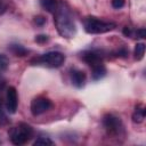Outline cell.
<instances>
[{
	"instance_id": "6da1fadb",
	"label": "cell",
	"mask_w": 146,
	"mask_h": 146,
	"mask_svg": "<svg viewBox=\"0 0 146 146\" xmlns=\"http://www.w3.org/2000/svg\"><path fill=\"white\" fill-rule=\"evenodd\" d=\"M54 14V23L57 29V32L66 39L73 38L76 33V26L73 19V15L67 7V5L63 1H59L57 8Z\"/></svg>"
},
{
	"instance_id": "7a4b0ae2",
	"label": "cell",
	"mask_w": 146,
	"mask_h": 146,
	"mask_svg": "<svg viewBox=\"0 0 146 146\" xmlns=\"http://www.w3.org/2000/svg\"><path fill=\"white\" fill-rule=\"evenodd\" d=\"M34 135L33 128L24 122H21L19 124L11 127L8 131V136L10 138V141L14 145H24L26 144Z\"/></svg>"
},
{
	"instance_id": "3957f363",
	"label": "cell",
	"mask_w": 146,
	"mask_h": 146,
	"mask_svg": "<svg viewBox=\"0 0 146 146\" xmlns=\"http://www.w3.org/2000/svg\"><path fill=\"white\" fill-rule=\"evenodd\" d=\"M84 31L89 34H102L108 31H112L116 27V24L113 22H105L94 16H87L83 18Z\"/></svg>"
},
{
	"instance_id": "277c9868",
	"label": "cell",
	"mask_w": 146,
	"mask_h": 146,
	"mask_svg": "<svg viewBox=\"0 0 146 146\" xmlns=\"http://www.w3.org/2000/svg\"><path fill=\"white\" fill-rule=\"evenodd\" d=\"M65 62V55L60 51H48L41 56L34 57L31 59L32 65H42L51 68L59 67Z\"/></svg>"
},
{
	"instance_id": "5b68a950",
	"label": "cell",
	"mask_w": 146,
	"mask_h": 146,
	"mask_svg": "<svg viewBox=\"0 0 146 146\" xmlns=\"http://www.w3.org/2000/svg\"><path fill=\"white\" fill-rule=\"evenodd\" d=\"M103 125L108 136L117 137L123 133V124L121 119L113 114H106L103 117Z\"/></svg>"
},
{
	"instance_id": "8992f818",
	"label": "cell",
	"mask_w": 146,
	"mask_h": 146,
	"mask_svg": "<svg viewBox=\"0 0 146 146\" xmlns=\"http://www.w3.org/2000/svg\"><path fill=\"white\" fill-rule=\"evenodd\" d=\"M52 106V103L50 99H48L47 97L43 96H39L35 97L32 103H31V112L34 116L36 115H41L43 113H46L48 110H50Z\"/></svg>"
},
{
	"instance_id": "52a82bcc",
	"label": "cell",
	"mask_w": 146,
	"mask_h": 146,
	"mask_svg": "<svg viewBox=\"0 0 146 146\" xmlns=\"http://www.w3.org/2000/svg\"><path fill=\"white\" fill-rule=\"evenodd\" d=\"M80 55H81V59L86 64H88L90 67H94V66H96L98 64H102L103 63V59H104L103 52L99 51V50H96V49L84 50Z\"/></svg>"
},
{
	"instance_id": "ba28073f",
	"label": "cell",
	"mask_w": 146,
	"mask_h": 146,
	"mask_svg": "<svg viewBox=\"0 0 146 146\" xmlns=\"http://www.w3.org/2000/svg\"><path fill=\"white\" fill-rule=\"evenodd\" d=\"M18 106V96L15 87H9L7 88L6 91V108L7 112L10 114L16 113Z\"/></svg>"
},
{
	"instance_id": "9c48e42d",
	"label": "cell",
	"mask_w": 146,
	"mask_h": 146,
	"mask_svg": "<svg viewBox=\"0 0 146 146\" xmlns=\"http://www.w3.org/2000/svg\"><path fill=\"white\" fill-rule=\"evenodd\" d=\"M70 78H71V82L74 87L76 88H82L86 84V73L82 70L79 68H71L70 71Z\"/></svg>"
},
{
	"instance_id": "30bf717a",
	"label": "cell",
	"mask_w": 146,
	"mask_h": 146,
	"mask_svg": "<svg viewBox=\"0 0 146 146\" xmlns=\"http://www.w3.org/2000/svg\"><path fill=\"white\" fill-rule=\"evenodd\" d=\"M105 75H106V67H105L104 63L91 67V78L94 81H98V80L103 79Z\"/></svg>"
},
{
	"instance_id": "8fae6325",
	"label": "cell",
	"mask_w": 146,
	"mask_h": 146,
	"mask_svg": "<svg viewBox=\"0 0 146 146\" xmlns=\"http://www.w3.org/2000/svg\"><path fill=\"white\" fill-rule=\"evenodd\" d=\"M145 115H146V110L143 105H136L135 107V111L132 113V121L135 123H141L145 119Z\"/></svg>"
},
{
	"instance_id": "7c38bea8",
	"label": "cell",
	"mask_w": 146,
	"mask_h": 146,
	"mask_svg": "<svg viewBox=\"0 0 146 146\" xmlns=\"http://www.w3.org/2000/svg\"><path fill=\"white\" fill-rule=\"evenodd\" d=\"M40 5L48 13H54L55 9L57 8L58 1L57 0H40Z\"/></svg>"
},
{
	"instance_id": "4fadbf2b",
	"label": "cell",
	"mask_w": 146,
	"mask_h": 146,
	"mask_svg": "<svg viewBox=\"0 0 146 146\" xmlns=\"http://www.w3.org/2000/svg\"><path fill=\"white\" fill-rule=\"evenodd\" d=\"M9 50L15 55V56H19V57H23V56H26L29 50L26 48H24L23 46L21 44H10L9 46Z\"/></svg>"
},
{
	"instance_id": "5bb4252c",
	"label": "cell",
	"mask_w": 146,
	"mask_h": 146,
	"mask_svg": "<svg viewBox=\"0 0 146 146\" xmlns=\"http://www.w3.org/2000/svg\"><path fill=\"white\" fill-rule=\"evenodd\" d=\"M33 145H34V146H51V145H54V141H52L49 137H43V136H41V137H38V138L34 140Z\"/></svg>"
},
{
	"instance_id": "9a60e30c",
	"label": "cell",
	"mask_w": 146,
	"mask_h": 146,
	"mask_svg": "<svg viewBox=\"0 0 146 146\" xmlns=\"http://www.w3.org/2000/svg\"><path fill=\"white\" fill-rule=\"evenodd\" d=\"M144 54H145V43H143V42L137 43L135 47V59H137V60L143 59Z\"/></svg>"
},
{
	"instance_id": "2e32d148",
	"label": "cell",
	"mask_w": 146,
	"mask_h": 146,
	"mask_svg": "<svg viewBox=\"0 0 146 146\" xmlns=\"http://www.w3.org/2000/svg\"><path fill=\"white\" fill-rule=\"evenodd\" d=\"M9 65V60L5 55H0V72L5 71Z\"/></svg>"
},
{
	"instance_id": "e0dca14e",
	"label": "cell",
	"mask_w": 146,
	"mask_h": 146,
	"mask_svg": "<svg viewBox=\"0 0 146 146\" xmlns=\"http://www.w3.org/2000/svg\"><path fill=\"white\" fill-rule=\"evenodd\" d=\"M124 0H112V7L115 9H120L124 6Z\"/></svg>"
},
{
	"instance_id": "ac0fdd59",
	"label": "cell",
	"mask_w": 146,
	"mask_h": 146,
	"mask_svg": "<svg viewBox=\"0 0 146 146\" xmlns=\"http://www.w3.org/2000/svg\"><path fill=\"white\" fill-rule=\"evenodd\" d=\"M48 35H46V34H40V35H36L35 36V42H38V43H44V42H47L48 41Z\"/></svg>"
},
{
	"instance_id": "d6986e66",
	"label": "cell",
	"mask_w": 146,
	"mask_h": 146,
	"mask_svg": "<svg viewBox=\"0 0 146 146\" xmlns=\"http://www.w3.org/2000/svg\"><path fill=\"white\" fill-rule=\"evenodd\" d=\"M114 54H115V56H117V57H127L128 50H127L125 48H120V49L116 50Z\"/></svg>"
},
{
	"instance_id": "ffe728a7",
	"label": "cell",
	"mask_w": 146,
	"mask_h": 146,
	"mask_svg": "<svg viewBox=\"0 0 146 146\" xmlns=\"http://www.w3.org/2000/svg\"><path fill=\"white\" fill-rule=\"evenodd\" d=\"M136 36H137V38H140V39L146 38V30H145L144 27L138 29V30L136 31Z\"/></svg>"
},
{
	"instance_id": "44dd1931",
	"label": "cell",
	"mask_w": 146,
	"mask_h": 146,
	"mask_svg": "<svg viewBox=\"0 0 146 146\" xmlns=\"http://www.w3.org/2000/svg\"><path fill=\"white\" fill-rule=\"evenodd\" d=\"M46 22H47V21H46V18H44V17H42V16H36V17L34 18V23H35L36 25H39V26H42Z\"/></svg>"
},
{
	"instance_id": "7402d4cb",
	"label": "cell",
	"mask_w": 146,
	"mask_h": 146,
	"mask_svg": "<svg viewBox=\"0 0 146 146\" xmlns=\"http://www.w3.org/2000/svg\"><path fill=\"white\" fill-rule=\"evenodd\" d=\"M132 30H131V27H128V26H124L123 27V34L125 35V36H132Z\"/></svg>"
},
{
	"instance_id": "603a6c76",
	"label": "cell",
	"mask_w": 146,
	"mask_h": 146,
	"mask_svg": "<svg viewBox=\"0 0 146 146\" xmlns=\"http://www.w3.org/2000/svg\"><path fill=\"white\" fill-rule=\"evenodd\" d=\"M5 87H6V79L0 74V94H1V91L3 90Z\"/></svg>"
}]
</instances>
